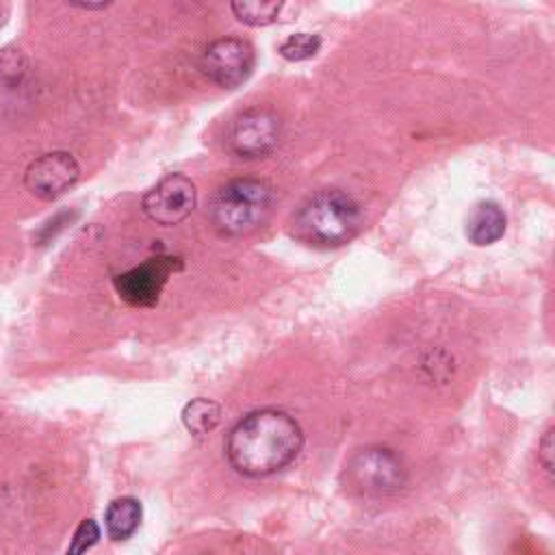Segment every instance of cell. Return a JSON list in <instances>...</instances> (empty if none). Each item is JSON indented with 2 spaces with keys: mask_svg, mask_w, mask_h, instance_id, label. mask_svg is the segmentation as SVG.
<instances>
[{
  "mask_svg": "<svg viewBox=\"0 0 555 555\" xmlns=\"http://www.w3.org/2000/svg\"><path fill=\"white\" fill-rule=\"evenodd\" d=\"M76 7H80V9H104V7H108V4L100 2V4H76Z\"/></svg>",
  "mask_w": 555,
  "mask_h": 555,
  "instance_id": "obj_18",
  "label": "cell"
},
{
  "mask_svg": "<svg viewBox=\"0 0 555 555\" xmlns=\"http://www.w3.org/2000/svg\"><path fill=\"white\" fill-rule=\"evenodd\" d=\"M98 540H100V527L95 520L87 518L76 527L69 548H67V555H85Z\"/></svg>",
  "mask_w": 555,
  "mask_h": 555,
  "instance_id": "obj_16",
  "label": "cell"
},
{
  "mask_svg": "<svg viewBox=\"0 0 555 555\" xmlns=\"http://www.w3.org/2000/svg\"><path fill=\"white\" fill-rule=\"evenodd\" d=\"M197 202V191L191 178L182 173H169L158 180L141 202L145 217L158 225H176L184 221Z\"/></svg>",
  "mask_w": 555,
  "mask_h": 555,
  "instance_id": "obj_6",
  "label": "cell"
},
{
  "mask_svg": "<svg viewBox=\"0 0 555 555\" xmlns=\"http://www.w3.org/2000/svg\"><path fill=\"white\" fill-rule=\"evenodd\" d=\"M238 22L249 26H267L278 20L282 2H260V0H236L230 4Z\"/></svg>",
  "mask_w": 555,
  "mask_h": 555,
  "instance_id": "obj_13",
  "label": "cell"
},
{
  "mask_svg": "<svg viewBox=\"0 0 555 555\" xmlns=\"http://www.w3.org/2000/svg\"><path fill=\"white\" fill-rule=\"evenodd\" d=\"M347 479L360 494L390 496L405 486L408 473L392 449L366 447L347 462Z\"/></svg>",
  "mask_w": 555,
  "mask_h": 555,
  "instance_id": "obj_4",
  "label": "cell"
},
{
  "mask_svg": "<svg viewBox=\"0 0 555 555\" xmlns=\"http://www.w3.org/2000/svg\"><path fill=\"white\" fill-rule=\"evenodd\" d=\"M251 69L254 48L238 37L215 39L202 54V72L223 89H234L245 82Z\"/></svg>",
  "mask_w": 555,
  "mask_h": 555,
  "instance_id": "obj_7",
  "label": "cell"
},
{
  "mask_svg": "<svg viewBox=\"0 0 555 555\" xmlns=\"http://www.w3.org/2000/svg\"><path fill=\"white\" fill-rule=\"evenodd\" d=\"M360 225L362 210L358 202L338 189L317 191L297 210L293 221L297 238L319 247L347 243L358 234Z\"/></svg>",
  "mask_w": 555,
  "mask_h": 555,
  "instance_id": "obj_2",
  "label": "cell"
},
{
  "mask_svg": "<svg viewBox=\"0 0 555 555\" xmlns=\"http://www.w3.org/2000/svg\"><path fill=\"white\" fill-rule=\"evenodd\" d=\"M178 267H180V260L173 256L150 258V260L124 271L121 275H117L115 291L130 306H139V308L154 306L158 301L169 275Z\"/></svg>",
  "mask_w": 555,
  "mask_h": 555,
  "instance_id": "obj_8",
  "label": "cell"
},
{
  "mask_svg": "<svg viewBox=\"0 0 555 555\" xmlns=\"http://www.w3.org/2000/svg\"><path fill=\"white\" fill-rule=\"evenodd\" d=\"M80 178V167L69 152H48L30 160L24 186L39 199H56Z\"/></svg>",
  "mask_w": 555,
  "mask_h": 555,
  "instance_id": "obj_9",
  "label": "cell"
},
{
  "mask_svg": "<svg viewBox=\"0 0 555 555\" xmlns=\"http://www.w3.org/2000/svg\"><path fill=\"white\" fill-rule=\"evenodd\" d=\"M219 421H221L219 403H215L212 399H206V397H197V399L189 401L182 410V423L195 436H204V434L212 431L219 425Z\"/></svg>",
  "mask_w": 555,
  "mask_h": 555,
  "instance_id": "obj_12",
  "label": "cell"
},
{
  "mask_svg": "<svg viewBox=\"0 0 555 555\" xmlns=\"http://www.w3.org/2000/svg\"><path fill=\"white\" fill-rule=\"evenodd\" d=\"M538 460L542 462L544 470L551 473L553 470V429H546L542 442H540V451H538Z\"/></svg>",
  "mask_w": 555,
  "mask_h": 555,
  "instance_id": "obj_17",
  "label": "cell"
},
{
  "mask_svg": "<svg viewBox=\"0 0 555 555\" xmlns=\"http://www.w3.org/2000/svg\"><path fill=\"white\" fill-rule=\"evenodd\" d=\"M273 189L264 180L234 178L210 202L212 225L228 236L254 232L271 212Z\"/></svg>",
  "mask_w": 555,
  "mask_h": 555,
  "instance_id": "obj_3",
  "label": "cell"
},
{
  "mask_svg": "<svg viewBox=\"0 0 555 555\" xmlns=\"http://www.w3.org/2000/svg\"><path fill=\"white\" fill-rule=\"evenodd\" d=\"M304 447L299 423L273 408L243 416L228 434L225 455L232 468L247 477H264L288 466Z\"/></svg>",
  "mask_w": 555,
  "mask_h": 555,
  "instance_id": "obj_1",
  "label": "cell"
},
{
  "mask_svg": "<svg viewBox=\"0 0 555 555\" xmlns=\"http://www.w3.org/2000/svg\"><path fill=\"white\" fill-rule=\"evenodd\" d=\"M26 74V59L15 48H4L0 52V85L15 87Z\"/></svg>",
  "mask_w": 555,
  "mask_h": 555,
  "instance_id": "obj_15",
  "label": "cell"
},
{
  "mask_svg": "<svg viewBox=\"0 0 555 555\" xmlns=\"http://www.w3.org/2000/svg\"><path fill=\"white\" fill-rule=\"evenodd\" d=\"M141 522V503L132 496H121L115 499L104 514V525L106 533L113 540H126L130 538Z\"/></svg>",
  "mask_w": 555,
  "mask_h": 555,
  "instance_id": "obj_11",
  "label": "cell"
},
{
  "mask_svg": "<svg viewBox=\"0 0 555 555\" xmlns=\"http://www.w3.org/2000/svg\"><path fill=\"white\" fill-rule=\"evenodd\" d=\"M321 48V37L312 35V33H295L291 37H286L278 52L286 59V61H304L310 59L319 52Z\"/></svg>",
  "mask_w": 555,
  "mask_h": 555,
  "instance_id": "obj_14",
  "label": "cell"
},
{
  "mask_svg": "<svg viewBox=\"0 0 555 555\" xmlns=\"http://www.w3.org/2000/svg\"><path fill=\"white\" fill-rule=\"evenodd\" d=\"M505 212L494 202H481L466 221V234L475 245H492L505 234Z\"/></svg>",
  "mask_w": 555,
  "mask_h": 555,
  "instance_id": "obj_10",
  "label": "cell"
},
{
  "mask_svg": "<svg viewBox=\"0 0 555 555\" xmlns=\"http://www.w3.org/2000/svg\"><path fill=\"white\" fill-rule=\"evenodd\" d=\"M225 141L241 158H262L280 143V119L267 108H247L232 119Z\"/></svg>",
  "mask_w": 555,
  "mask_h": 555,
  "instance_id": "obj_5",
  "label": "cell"
}]
</instances>
